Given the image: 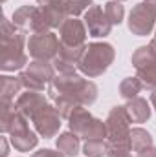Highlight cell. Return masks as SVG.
<instances>
[{
    "label": "cell",
    "mask_w": 156,
    "mask_h": 157,
    "mask_svg": "<svg viewBox=\"0 0 156 157\" xmlns=\"http://www.w3.org/2000/svg\"><path fill=\"white\" fill-rule=\"evenodd\" d=\"M136 77L142 80L143 90H149V91L156 90V62L142 68V70H136Z\"/></svg>",
    "instance_id": "22"
},
{
    "label": "cell",
    "mask_w": 156,
    "mask_h": 157,
    "mask_svg": "<svg viewBox=\"0 0 156 157\" xmlns=\"http://www.w3.org/2000/svg\"><path fill=\"white\" fill-rule=\"evenodd\" d=\"M37 6H20L18 9L13 11L11 22L24 33H31V24H33V15H35Z\"/></svg>",
    "instance_id": "17"
},
{
    "label": "cell",
    "mask_w": 156,
    "mask_h": 157,
    "mask_svg": "<svg viewBox=\"0 0 156 157\" xmlns=\"http://www.w3.org/2000/svg\"><path fill=\"white\" fill-rule=\"evenodd\" d=\"M116 49L109 42H90L77 64V70L88 78H96L103 75L114 62Z\"/></svg>",
    "instance_id": "3"
},
{
    "label": "cell",
    "mask_w": 156,
    "mask_h": 157,
    "mask_svg": "<svg viewBox=\"0 0 156 157\" xmlns=\"http://www.w3.org/2000/svg\"><path fill=\"white\" fill-rule=\"evenodd\" d=\"M116 2H125V0H116Z\"/></svg>",
    "instance_id": "31"
},
{
    "label": "cell",
    "mask_w": 156,
    "mask_h": 157,
    "mask_svg": "<svg viewBox=\"0 0 156 157\" xmlns=\"http://www.w3.org/2000/svg\"><path fill=\"white\" fill-rule=\"evenodd\" d=\"M125 110H127L130 122L142 124V122H147L151 119V106H149L147 99H143V97H136V99L127 101Z\"/></svg>",
    "instance_id": "14"
},
{
    "label": "cell",
    "mask_w": 156,
    "mask_h": 157,
    "mask_svg": "<svg viewBox=\"0 0 156 157\" xmlns=\"http://www.w3.org/2000/svg\"><path fill=\"white\" fill-rule=\"evenodd\" d=\"M68 126H70V132H74L84 141L107 139V122L94 117L86 110V106H77L72 112V115L68 117Z\"/></svg>",
    "instance_id": "4"
},
{
    "label": "cell",
    "mask_w": 156,
    "mask_h": 157,
    "mask_svg": "<svg viewBox=\"0 0 156 157\" xmlns=\"http://www.w3.org/2000/svg\"><path fill=\"white\" fill-rule=\"evenodd\" d=\"M107 122V141L110 148L130 150V119L125 106H114L105 119Z\"/></svg>",
    "instance_id": "5"
},
{
    "label": "cell",
    "mask_w": 156,
    "mask_h": 157,
    "mask_svg": "<svg viewBox=\"0 0 156 157\" xmlns=\"http://www.w3.org/2000/svg\"><path fill=\"white\" fill-rule=\"evenodd\" d=\"M31 157H66L63 152L59 150H51V148H42V150H37Z\"/></svg>",
    "instance_id": "24"
},
{
    "label": "cell",
    "mask_w": 156,
    "mask_h": 157,
    "mask_svg": "<svg viewBox=\"0 0 156 157\" xmlns=\"http://www.w3.org/2000/svg\"><path fill=\"white\" fill-rule=\"evenodd\" d=\"M130 62L134 66V70H142L145 66H151L156 62V53L151 49V46H140L132 57H130Z\"/></svg>",
    "instance_id": "19"
},
{
    "label": "cell",
    "mask_w": 156,
    "mask_h": 157,
    "mask_svg": "<svg viewBox=\"0 0 156 157\" xmlns=\"http://www.w3.org/2000/svg\"><path fill=\"white\" fill-rule=\"evenodd\" d=\"M61 119L63 117L59 115V112L55 110V106L46 104L44 108H40L39 112H37V115L31 119V122L35 126V132L39 133L40 137L51 139L61 130Z\"/></svg>",
    "instance_id": "11"
},
{
    "label": "cell",
    "mask_w": 156,
    "mask_h": 157,
    "mask_svg": "<svg viewBox=\"0 0 156 157\" xmlns=\"http://www.w3.org/2000/svg\"><path fill=\"white\" fill-rule=\"evenodd\" d=\"M156 24V7L153 2H140L129 13V31L136 37H147L153 33Z\"/></svg>",
    "instance_id": "7"
},
{
    "label": "cell",
    "mask_w": 156,
    "mask_h": 157,
    "mask_svg": "<svg viewBox=\"0 0 156 157\" xmlns=\"http://www.w3.org/2000/svg\"><path fill=\"white\" fill-rule=\"evenodd\" d=\"M2 2H6V0H2Z\"/></svg>",
    "instance_id": "33"
},
{
    "label": "cell",
    "mask_w": 156,
    "mask_h": 157,
    "mask_svg": "<svg viewBox=\"0 0 156 157\" xmlns=\"http://www.w3.org/2000/svg\"><path fill=\"white\" fill-rule=\"evenodd\" d=\"M9 155V146H7V137H0V157Z\"/></svg>",
    "instance_id": "26"
},
{
    "label": "cell",
    "mask_w": 156,
    "mask_h": 157,
    "mask_svg": "<svg viewBox=\"0 0 156 157\" xmlns=\"http://www.w3.org/2000/svg\"><path fill=\"white\" fill-rule=\"evenodd\" d=\"M55 68L51 62H42V60H31L24 70H20L18 78L24 90L30 91H44L46 86L55 77Z\"/></svg>",
    "instance_id": "6"
},
{
    "label": "cell",
    "mask_w": 156,
    "mask_h": 157,
    "mask_svg": "<svg viewBox=\"0 0 156 157\" xmlns=\"http://www.w3.org/2000/svg\"><path fill=\"white\" fill-rule=\"evenodd\" d=\"M145 2H151V0H145Z\"/></svg>",
    "instance_id": "32"
},
{
    "label": "cell",
    "mask_w": 156,
    "mask_h": 157,
    "mask_svg": "<svg viewBox=\"0 0 156 157\" xmlns=\"http://www.w3.org/2000/svg\"><path fill=\"white\" fill-rule=\"evenodd\" d=\"M28 46L26 33L20 31L7 17H2V51H0V70L18 71L28 66V55L24 48Z\"/></svg>",
    "instance_id": "2"
},
{
    "label": "cell",
    "mask_w": 156,
    "mask_h": 157,
    "mask_svg": "<svg viewBox=\"0 0 156 157\" xmlns=\"http://www.w3.org/2000/svg\"><path fill=\"white\" fill-rule=\"evenodd\" d=\"M143 90V84L138 77H127L119 82V95L125 99V101H130V99H136Z\"/></svg>",
    "instance_id": "20"
},
{
    "label": "cell",
    "mask_w": 156,
    "mask_h": 157,
    "mask_svg": "<svg viewBox=\"0 0 156 157\" xmlns=\"http://www.w3.org/2000/svg\"><path fill=\"white\" fill-rule=\"evenodd\" d=\"M149 46H151V49H153V51L156 53V37H154L153 40H151V42H149Z\"/></svg>",
    "instance_id": "29"
},
{
    "label": "cell",
    "mask_w": 156,
    "mask_h": 157,
    "mask_svg": "<svg viewBox=\"0 0 156 157\" xmlns=\"http://www.w3.org/2000/svg\"><path fill=\"white\" fill-rule=\"evenodd\" d=\"M22 84L18 77H11V75H2L0 77V104H11L15 102L20 95Z\"/></svg>",
    "instance_id": "15"
},
{
    "label": "cell",
    "mask_w": 156,
    "mask_h": 157,
    "mask_svg": "<svg viewBox=\"0 0 156 157\" xmlns=\"http://www.w3.org/2000/svg\"><path fill=\"white\" fill-rule=\"evenodd\" d=\"M9 141H11L15 150H18V152H31L39 144V135H37V132L30 130V124H28L24 128H18V130L11 132L9 133Z\"/></svg>",
    "instance_id": "13"
},
{
    "label": "cell",
    "mask_w": 156,
    "mask_h": 157,
    "mask_svg": "<svg viewBox=\"0 0 156 157\" xmlns=\"http://www.w3.org/2000/svg\"><path fill=\"white\" fill-rule=\"evenodd\" d=\"M97 93L96 82L77 73H55L48 86V99L53 101L55 110L66 121L77 106H92L97 101Z\"/></svg>",
    "instance_id": "1"
},
{
    "label": "cell",
    "mask_w": 156,
    "mask_h": 157,
    "mask_svg": "<svg viewBox=\"0 0 156 157\" xmlns=\"http://www.w3.org/2000/svg\"><path fill=\"white\" fill-rule=\"evenodd\" d=\"M59 37L53 31L48 33H31L28 39V51L33 60L53 62L59 55Z\"/></svg>",
    "instance_id": "8"
},
{
    "label": "cell",
    "mask_w": 156,
    "mask_h": 157,
    "mask_svg": "<svg viewBox=\"0 0 156 157\" xmlns=\"http://www.w3.org/2000/svg\"><path fill=\"white\" fill-rule=\"evenodd\" d=\"M151 104H153V108L156 110V90L151 91Z\"/></svg>",
    "instance_id": "28"
},
{
    "label": "cell",
    "mask_w": 156,
    "mask_h": 157,
    "mask_svg": "<svg viewBox=\"0 0 156 157\" xmlns=\"http://www.w3.org/2000/svg\"><path fill=\"white\" fill-rule=\"evenodd\" d=\"M107 152H109L107 139H92V141H84L83 144V154L86 157H107Z\"/></svg>",
    "instance_id": "21"
},
{
    "label": "cell",
    "mask_w": 156,
    "mask_h": 157,
    "mask_svg": "<svg viewBox=\"0 0 156 157\" xmlns=\"http://www.w3.org/2000/svg\"><path fill=\"white\" fill-rule=\"evenodd\" d=\"M84 26L88 29V35L94 37V39H105L110 35L112 31V22L109 20L107 13H105V7L103 6H90L86 11H84Z\"/></svg>",
    "instance_id": "9"
},
{
    "label": "cell",
    "mask_w": 156,
    "mask_h": 157,
    "mask_svg": "<svg viewBox=\"0 0 156 157\" xmlns=\"http://www.w3.org/2000/svg\"><path fill=\"white\" fill-rule=\"evenodd\" d=\"M130 152H132V150H129V148H110V146H109L107 157H132Z\"/></svg>",
    "instance_id": "25"
},
{
    "label": "cell",
    "mask_w": 156,
    "mask_h": 157,
    "mask_svg": "<svg viewBox=\"0 0 156 157\" xmlns=\"http://www.w3.org/2000/svg\"><path fill=\"white\" fill-rule=\"evenodd\" d=\"M136 157H156V146H149L147 150H143V152H140Z\"/></svg>",
    "instance_id": "27"
},
{
    "label": "cell",
    "mask_w": 156,
    "mask_h": 157,
    "mask_svg": "<svg viewBox=\"0 0 156 157\" xmlns=\"http://www.w3.org/2000/svg\"><path fill=\"white\" fill-rule=\"evenodd\" d=\"M55 146L66 157H76L79 154V148H81V137L76 135L74 132H64L57 137Z\"/></svg>",
    "instance_id": "16"
},
{
    "label": "cell",
    "mask_w": 156,
    "mask_h": 157,
    "mask_svg": "<svg viewBox=\"0 0 156 157\" xmlns=\"http://www.w3.org/2000/svg\"><path fill=\"white\" fill-rule=\"evenodd\" d=\"M103 7H105V13H107L109 20L112 22V26H119V24L123 22V17H125V7L121 6V2L110 0V2H107Z\"/></svg>",
    "instance_id": "23"
},
{
    "label": "cell",
    "mask_w": 156,
    "mask_h": 157,
    "mask_svg": "<svg viewBox=\"0 0 156 157\" xmlns=\"http://www.w3.org/2000/svg\"><path fill=\"white\" fill-rule=\"evenodd\" d=\"M86 35H88V29H86L84 22L79 20L77 17L66 18L59 28V42H61V46L84 48L86 46Z\"/></svg>",
    "instance_id": "10"
},
{
    "label": "cell",
    "mask_w": 156,
    "mask_h": 157,
    "mask_svg": "<svg viewBox=\"0 0 156 157\" xmlns=\"http://www.w3.org/2000/svg\"><path fill=\"white\" fill-rule=\"evenodd\" d=\"M46 104H48V99L44 97L42 91H30V90H26L24 93H20L17 97V101H15L17 110L28 121H31L37 115V112H39L40 108H44Z\"/></svg>",
    "instance_id": "12"
},
{
    "label": "cell",
    "mask_w": 156,
    "mask_h": 157,
    "mask_svg": "<svg viewBox=\"0 0 156 157\" xmlns=\"http://www.w3.org/2000/svg\"><path fill=\"white\" fill-rule=\"evenodd\" d=\"M151 2H153V4H154V7H156V0H151Z\"/></svg>",
    "instance_id": "30"
},
{
    "label": "cell",
    "mask_w": 156,
    "mask_h": 157,
    "mask_svg": "<svg viewBox=\"0 0 156 157\" xmlns=\"http://www.w3.org/2000/svg\"><path fill=\"white\" fill-rule=\"evenodd\" d=\"M153 144H154V139H153V135H151L145 128L136 126V128L130 130V150H132V152L140 154V152L147 150V148L153 146Z\"/></svg>",
    "instance_id": "18"
}]
</instances>
